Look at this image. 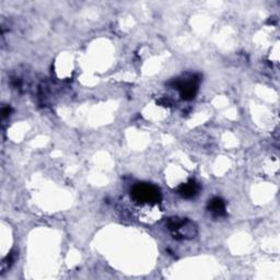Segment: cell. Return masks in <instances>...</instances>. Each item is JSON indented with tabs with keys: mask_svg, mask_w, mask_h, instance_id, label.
I'll use <instances>...</instances> for the list:
<instances>
[{
	"mask_svg": "<svg viewBox=\"0 0 280 280\" xmlns=\"http://www.w3.org/2000/svg\"><path fill=\"white\" fill-rule=\"evenodd\" d=\"M198 84H200V79H198L197 76H192L190 78L174 81L173 86L180 91V98L183 100L188 101L195 98L198 90Z\"/></svg>",
	"mask_w": 280,
	"mask_h": 280,
	"instance_id": "obj_3",
	"label": "cell"
},
{
	"mask_svg": "<svg viewBox=\"0 0 280 280\" xmlns=\"http://www.w3.org/2000/svg\"><path fill=\"white\" fill-rule=\"evenodd\" d=\"M166 226L175 240H190L198 233L197 226L188 218H168Z\"/></svg>",
	"mask_w": 280,
	"mask_h": 280,
	"instance_id": "obj_1",
	"label": "cell"
},
{
	"mask_svg": "<svg viewBox=\"0 0 280 280\" xmlns=\"http://www.w3.org/2000/svg\"><path fill=\"white\" fill-rule=\"evenodd\" d=\"M11 113V108L10 106H4L2 108V116L4 118H7Z\"/></svg>",
	"mask_w": 280,
	"mask_h": 280,
	"instance_id": "obj_7",
	"label": "cell"
},
{
	"mask_svg": "<svg viewBox=\"0 0 280 280\" xmlns=\"http://www.w3.org/2000/svg\"><path fill=\"white\" fill-rule=\"evenodd\" d=\"M200 190V186L195 180H190L185 184H180L178 188V194L185 198V200H190L198 195V192Z\"/></svg>",
	"mask_w": 280,
	"mask_h": 280,
	"instance_id": "obj_4",
	"label": "cell"
},
{
	"mask_svg": "<svg viewBox=\"0 0 280 280\" xmlns=\"http://www.w3.org/2000/svg\"><path fill=\"white\" fill-rule=\"evenodd\" d=\"M208 212L212 214L214 217H224L226 214V202L222 198L220 197H214L208 202L207 205Z\"/></svg>",
	"mask_w": 280,
	"mask_h": 280,
	"instance_id": "obj_5",
	"label": "cell"
},
{
	"mask_svg": "<svg viewBox=\"0 0 280 280\" xmlns=\"http://www.w3.org/2000/svg\"><path fill=\"white\" fill-rule=\"evenodd\" d=\"M14 260V253H11L7 258H4V262H2V272H4L6 270H8V268H10V266L12 265V262Z\"/></svg>",
	"mask_w": 280,
	"mask_h": 280,
	"instance_id": "obj_6",
	"label": "cell"
},
{
	"mask_svg": "<svg viewBox=\"0 0 280 280\" xmlns=\"http://www.w3.org/2000/svg\"><path fill=\"white\" fill-rule=\"evenodd\" d=\"M132 198L140 205H156L161 200L160 190L150 183H138L132 190Z\"/></svg>",
	"mask_w": 280,
	"mask_h": 280,
	"instance_id": "obj_2",
	"label": "cell"
}]
</instances>
